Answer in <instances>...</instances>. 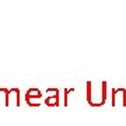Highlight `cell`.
Segmentation results:
<instances>
[{
	"label": "cell",
	"instance_id": "obj_1",
	"mask_svg": "<svg viewBox=\"0 0 126 126\" xmlns=\"http://www.w3.org/2000/svg\"><path fill=\"white\" fill-rule=\"evenodd\" d=\"M25 97H27V102L28 101H31V98H41V91L38 90V88H30V90L27 91V95H25Z\"/></svg>",
	"mask_w": 126,
	"mask_h": 126
},
{
	"label": "cell",
	"instance_id": "obj_2",
	"mask_svg": "<svg viewBox=\"0 0 126 126\" xmlns=\"http://www.w3.org/2000/svg\"><path fill=\"white\" fill-rule=\"evenodd\" d=\"M45 102H46V105H58V104H59V95H58V94H55L53 97H49V98H46V99H45Z\"/></svg>",
	"mask_w": 126,
	"mask_h": 126
}]
</instances>
